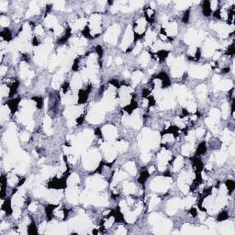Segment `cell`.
I'll return each instance as SVG.
<instances>
[{
	"label": "cell",
	"mask_w": 235,
	"mask_h": 235,
	"mask_svg": "<svg viewBox=\"0 0 235 235\" xmlns=\"http://www.w3.org/2000/svg\"><path fill=\"white\" fill-rule=\"evenodd\" d=\"M125 218H126V220L128 221V222H134V220L136 219V214L133 212V213H131V212H127L125 213Z\"/></svg>",
	"instance_id": "15"
},
{
	"label": "cell",
	"mask_w": 235,
	"mask_h": 235,
	"mask_svg": "<svg viewBox=\"0 0 235 235\" xmlns=\"http://www.w3.org/2000/svg\"><path fill=\"white\" fill-rule=\"evenodd\" d=\"M191 151H192V145L187 144V145H186V146L183 147L182 152H183L184 155H188V154H189Z\"/></svg>",
	"instance_id": "21"
},
{
	"label": "cell",
	"mask_w": 235,
	"mask_h": 235,
	"mask_svg": "<svg viewBox=\"0 0 235 235\" xmlns=\"http://www.w3.org/2000/svg\"><path fill=\"white\" fill-rule=\"evenodd\" d=\"M6 7H7V2H6V1H1V2H0V9H1V11L6 10Z\"/></svg>",
	"instance_id": "34"
},
{
	"label": "cell",
	"mask_w": 235,
	"mask_h": 235,
	"mask_svg": "<svg viewBox=\"0 0 235 235\" xmlns=\"http://www.w3.org/2000/svg\"><path fill=\"white\" fill-rule=\"evenodd\" d=\"M221 114H222V116L224 117V118H226L227 116H228V113H229V106L227 104H224L223 106H222V111L220 112Z\"/></svg>",
	"instance_id": "25"
},
{
	"label": "cell",
	"mask_w": 235,
	"mask_h": 235,
	"mask_svg": "<svg viewBox=\"0 0 235 235\" xmlns=\"http://www.w3.org/2000/svg\"><path fill=\"white\" fill-rule=\"evenodd\" d=\"M29 209H30V211H35V210L37 209V205L35 203L30 204V205L29 206Z\"/></svg>",
	"instance_id": "45"
},
{
	"label": "cell",
	"mask_w": 235,
	"mask_h": 235,
	"mask_svg": "<svg viewBox=\"0 0 235 235\" xmlns=\"http://www.w3.org/2000/svg\"><path fill=\"white\" fill-rule=\"evenodd\" d=\"M231 82L230 81H228V80H225V81H222L221 83H219V87L220 89H230V87H231Z\"/></svg>",
	"instance_id": "16"
},
{
	"label": "cell",
	"mask_w": 235,
	"mask_h": 235,
	"mask_svg": "<svg viewBox=\"0 0 235 235\" xmlns=\"http://www.w3.org/2000/svg\"><path fill=\"white\" fill-rule=\"evenodd\" d=\"M54 6L58 8V9H63V6H64V2L63 1H60V2H55L54 3Z\"/></svg>",
	"instance_id": "33"
},
{
	"label": "cell",
	"mask_w": 235,
	"mask_h": 235,
	"mask_svg": "<svg viewBox=\"0 0 235 235\" xmlns=\"http://www.w3.org/2000/svg\"><path fill=\"white\" fill-rule=\"evenodd\" d=\"M125 233H126V230L123 227H120V229L117 230V234H125Z\"/></svg>",
	"instance_id": "46"
},
{
	"label": "cell",
	"mask_w": 235,
	"mask_h": 235,
	"mask_svg": "<svg viewBox=\"0 0 235 235\" xmlns=\"http://www.w3.org/2000/svg\"><path fill=\"white\" fill-rule=\"evenodd\" d=\"M210 7H209V2H205L204 3V6H203V12L204 14H205V16H209V14H210Z\"/></svg>",
	"instance_id": "19"
},
{
	"label": "cell",
	"mask_w": 235,
	"mask_h": 235,
	"mask_svg": "<svg viewBox=\"0 0 235 235\" xmlns=\"http://www.w3.org/2000/svg\"><path fill=\"white\" fill-rule=\"evenodd\" d=\"M184 164V160L183 158L181 156H179L175 160V164H174V167H175V170H179L180 168L183 166Z\"/></svg>",
	"instance_id": "13"
},
{
	"label": "cell",
	"mask_w": 235,
	"mask_h": 235,
	"mask_svg": "<svg viewBox=\"0 0 235 235\" xmlns=\"http://www.w3.org/2000/svg\"><path fill=\"white\" fill-rule=\"evenodd\" d=\"M124 76H125V77H128V76H130V74H129V72H128V71L124 72Z\"/></svg>",
	"instance_id": "53"
},
{
	"label": "cell",
	"mask_w": 235,
	"mask_h": 235,
	"mask_svg": "<svg viewBox=\"0 0 235 235\" xmlns=\"http://www.w3.org/2000/svg\"><path fill=\"white\" fill-rule=\"evenodd\" d=\"M113 222H114V218H111V219H108L106 221V223H105V227L106 228H108V227H110L111 225L113 224Z\"/></svg>",
	"instance_id": "37"
},
{
	"label": "cell",
	"mask_w": 235,
	"mask_h": 235,
	"mask_svg": "<svg viewBox=\"0 0 235 235\" xmlns=\"http://www.w3.org/2000/svg\"><path fill=\"white\" fill-rule=\"evenodd\" d=\"M45 25L49 28H53V27L57 26V20L53 16H48L45 19Z\"/></svg>",
	"instance_id": "4"
},
{
	"label": "cell",
	"mask_w": 235,
	"mask_h": 235,
	"mask_svg": "<svg viewBox=\"0 0 235 235\" xmlns=\"http://www.w3.org/2000/svg\"><path fill=\"white\" fill-rule=\"evenodd\" d=\"M219 77L218 75H215L214 77H213V83L214 84H217V83H219Z\"/></svg>",
	"instance_id": "49"
},
{
	"label": "cell",
	"mask_w": 235,
	"mask_h": 235,
	"mask_svg": "<svg viewBox=\"0 0 235 235\" xmlns=\"http://www.w3.org/2000/svg\"><path fill=\"white\" fill-rule=\"evenodd\" d=\"M116 63H117V64H121L122 63V59L121 58H117Z\"/></svg>",
	"instance_id": "51"
},
{
	"label": "cell",
	"mask_w": 235,
	"mask_h": 235,
	"mask_svg": "<svg viewBox=\"0 0 235 235\" xmlns=\"http://www.w3.org/2000/svg\"><path fill=\"white\" fill-rule=\"evenodd\" d=\"M7 226H8V225L6 224V223L2 222V223H1V230H5L6 228H7Z\"/></svg>",
	"instance_id": "50"
},
{
	"label": "cell",
	"mask_w": 235,
	"mask_h": 235,
	"mask_svg": "<svg viewBox=\"0 0 235 235\" xmlns=\"http://www.w3.org/2000/svg\"><path fill=\"white\" fill-rule=\"evenodd\" d=\"M234 187H235V184H234V182H233V181H231V180H228V181L226 182V188H227L228 190H230V191L233 190Z\"/></svg>",
	"instance_id": "26"
},
{
	"label": "cell",
	"mask_w": 235,
	"mask_h": 235,
	"mask_svg": "<svg viewBox=\"0 0 235 235\" xmlns=\"http://www.w3.org/2000/svg\"><path fill=\"white\" fill-rule=\"evenodd\" d=\"M194 203V199L193 198H188L185 200V206L186 207H191Z\"/></svg>",
	"instance_id": "30"
},
{
	"label": "cell",
	"mask_w": 235,
	"mask_h": 235,
	"mask_svg": "<svg viewBox=\"0 0 235 235\" xmlns=\"http://www.w3.org/2000/svg\"><path fill=\"white\" fill-rule=\"evenodd\" d=\"M7 71V69L6 66H1V70H0V73H1V75H3V74H5V73Z\"/></svg>",
	"instance_id": "48"
},
{
	"label": "cell",
	"mask_w": 235,
	"mask_h": 235,
	"mask_svg": "<svg viewBox=\"0 0 235 235\" xmlns=\"http://www.w3.org/2000/svg\"><path fill=\"white\" fill-rule=\"evenodd\" d=\"M148 175H149V173L148 172H143L141 174V176L139 178V181H144V180H146L147 177H148Z\"/></svg>",
	"instance_id": "36"
},
{
	"label": "cell",
	"mask_w": 235,
	"mask_h": 235,
	"mask_svg": "<svg viewBox=\"0 0 235 235\" xmlns=\"http://www.w3.org/2000/svg\"><path fill=\"white\" fill-rule=\"evenodd\" d=\"M124 168H125L126 171H128V172L132 174V175H135L136 169H135V164H134V163L128 162L125 165H124Z\"/></svg>",
	"instance_id": "7"
},
{
	"label": "cell",
	"mask_w": 235,
	"mask_h": 235,
	"mask_svg": "<svg viewBox=\"0 0 235 235\" xmlns=\"http://www.w3.org/2000/svg\"><path fill=\"white\" fill-rule=\"evenodd\" d=\"M8 93H9V89L7 88L6 86H5V85H3L2 88H1V95L3 96H7Z\"/></svg>",
	"instance_id": "32"
},
{
	"label": "cell",
	"mask_w": 235,
	"mask_h": 235,
	"mask_svg": "<svg viewBox=\"0 0 235 235\" xmlns=\"http://www.w3.org/2000/svg\"><path fill=\"white\" fill-rule=\"evenodd\" d=\"M62 168H64V166H62ZM64 169H61V172H63Z\"/></svg>",
	"instance_id": "55"
},
{
	"label": "cell",
	"mask_w": 235,
	"mask_h": 235,
	"mask_svg": "<svg viewBox=\"0 0 235 235\" xmlns=\"http://www.w3.org/2000/svg\"><path fill=\"white\" fill-rule=\"evenodd\" d=\"M195 134H196V136H197V137L200 138V137H202V136L205 134V130H204L203 128H199V129H198V130H197V131L195 132Z\"/></svg>",
	"instance_id": "28"
},
{
	"label": "cell",
	"mask_w": 235,
	"mask_h": 235,
	"mask_svg": "<svg viewBox=\"0 0 235 235\" xmlns=\"http://www.w3.org/2000/svg\"><path fill=\"white\" fill-rule=\"evenodd\" d=\"M18 100H12V101H10L8 103V108H10V110L14 111V110L17 109V107H18Z\"/></svg>",
	"instance_id": "23"
},
{
	"label": "cell",
	"mask_w": 235,
	"mask_h": 235,
	"mask_svg": "<svg viewBox=\"0 0 235 235\" xmlns=\"http://www.w3.org/2000/svg\"><path fill=\"white\" fill-rule=\"evenodd\" d=\"M195 137H196V134H195V132L194 131H190L189 133H188L187 137V139L188 141H193L194 139H195Z\"/></svg>",
	"instance_id": "38"
},
{
	"label": "cell",
	"mask_w": 235,
	"mask_h": 235,
	"mask_svg": "<svg viewBox=\"0 0 235 235\" xmlns=\"http://www.w3.org/2000/svg\"><path fill=\"white\" fill-rule=\"evenodd\" d=\"M190 5V3L189 2H187V1H182V2H177L176 3V7H177L178 9H184V8H186L187 6Z\"/></svg>",
	"instance_id": "20"
},
{
	"label": "cell",
	"mask_w": 235,
	"mask_h": 235,
	"mask_svg": "<svg viewBox=\"0 0 235 235\" xmlns=\"http://www.w3.org/2000/svg\"><path fill=\"white\" fill-rule=\"evenodd\" d=\"M125 192L127 194H131L133 193L135 191V186L133 184H127L125 186V188H124Z\"/></svg>",
	"instance_id": "17"
},
{
	"label": "cell",
	"mask_w": 235,
	"mask_h": 235,
	"mask_svg": "<svg viewBox=\"0 0 235 235\" xmlns=\"http://www.w3.org/2000/svg\"><path fill=\"white\" fill-rule=\"evenodd\" d=\"M149 60H150V56H149V54H148L147 52H143V53L141 54V59H140V63H141V65L144 67V66H146L147 64H148Z\"/></svg>",
	"instance_id": "8"
},
{
	"label": "cell",
	"mask_w": 235,
	"mask_h": 235,
	"mask_svg": "<svg viewBox=\"0 0 235 235\" xmlns=\"http://www.w3.org/2000/svg\"><path fill=\"white\" fill-rule=\"evenodd\" d=\"M17 182H18V178H17L16 175H11L7 179V183L10 186H14L15 184H17Z\"/></svg>",
	"instance_id": "24"
},
{
	"label": "cell",
	"mask_w": 235,
	"mask_h": 235,
	"mask_svg": "<svg viewBox=\"0 0 235 235\" xmlns=\"http://www.w3.org/2000/svg\"><path fill=\"white\" fill-rule=\"evenodd\" d=\"M207 87L205 85H199L198 87V93H199V96L200 98H204L206 96V91H207Z\"/></svg>",
	"instance_id": "14"
},
{
	"label": "cell",
	"mask_w": 235,
	"mask_h": 235,
	"mask_svg": "<svg viewBox=\"0 0 235 235\" xmlns=\"http://www.w3.org/2000/svg\"><path fill=\"white\" fill-rule=\"evenodd\" d=\"M54 33H55V35H60L62 32H63V29L62 28L61 26H55L54 27Z\"/></svg>",
	"instance_id": "31"
},
{
	"label": "cell",
	"mask_w": 235,
	"mask_h": 235,
	"mask_svg": "<svg viewBox=\"0 0 235 235\" xmlns=\"http://www.w3.org/2000/svg\"><path fill=\"white\" fill-rule=\"evenodd\" d=\"M217 5H218V2L215 1V0H213L212 2H210V3H209V7H210V9H216Z\"/></svg>",
	"instance_id": "41"
},
{
	"label": "cell",
	"mask_w": 235,
	"mask_h": 235,
	"mask_svg": "<svg viewBox=\"0 0 235 235\" xmlns=\"http://www.w3.org/2000/svg\"><path fill=\"white\" fill-rule=\"evenodd\" d=\"M145 24H146V22H145L144 19H141V20L138 21L137 22V27H136V31L138 32V33H140V34H141L142 32L144 31Z\"/></svg>",
	"instance_id": "6"
},
{
	"label": "cell",
	"mask_w": 235,
	"mask_h": 235,
	"mask_svg": "<svg viewBox=\"0 0 235 235\" xmlns=\"http://www.w3.org/2000/svg\"><path fill=\"white\" fill-rule=\"evenodd\" d=\"M227 218H228V215L226 214V213H221V214L219 215V220H225Z\"/></svg>",
	"instance_id": "47"
},
{
	"label": "cell",
	"mask_w": 235,
	"mask_h": 235,
	"mask_svg": "<svg viewBox=\"0 0 235 235\" xmlns=\"http://www.w3.org/2000/svg\"><path fill=\"white\" fill-rule=\"evenodd\" d=\"M177 31V26L175 23H168L166 26V32L168 35H175Z\"/></svg>",
	"instance_id": "5"
},
{
	"label": "cell",
	"mask_w": 235,
	"mask_h": 235,
	"mask_svg": "<svg viewBox=\"0 0 235 235\" xmlns=\"http://www.w3.org/2000/svg\"><path fill=\"white\" fill-rule=\"evenodd\" d=\"M205 151H206V146H205L204 143H201L199 147V153H203Z\"/></svg>",
	"instance_id": "42"
},
{
	"label": "cell",
	"mask_w": 235,
	"mask_h": 235,
	"mask_svg": "<svg viewBox=\"0 0 235 235\" xmlns=\"http://www.w3.org/2000/svg\"><path fill=\"white\" fill-rule=\"evenodd\" d=\"M116 146H117V149L119 150L120 151H124L127 150V147H128V143L125 142V141H118L116 143Z\"/></svg>",
	"instance_id": "12"
},
{
	"label": "cell",
	"mask_w": 235,
	"mask_h": 235,
	"mask_svg": "<svg viewBox=\"0 0 235 235\" xmlns=\"http://www.w3.org/2000/svg\"><path fill=\"white\" fill-rule=\"evenodd\" d=\"M43 31H44V30H43V28L42 26H38L35 29V32H36L37 35H42L43 34Z\"/></svg>",
	"instance_id": "35"
},
{
	"label": "cell",
	"mask_w": 235,
	"mask_h": 235,
	"mask_svg": "<svg viewBox=\"0 0 235 235\" xmlns=\"http://www.w3.org/2000/svg\"><path fill=\"white\" fill-rule=\"evenodd\" d=\"M133 40V34H132V31H131V28L129 27L127 31H126L125 35H124V39H123V42H122V47L124 48V46H128Z\"/></svg>",
	"instance_id": "3"
},
{
	"label": "cell",
	"mask_w": 235,
	"mask_h": 235,
	"mask_svg": "<svg viewBox=\"0 0 235 235\" xmlns=\"http://www.w3.org/2000/svg\"><path fill=\"white\" fill-rule=\"evenodd\" d=\"M120 32V27L118 25H113V26L108 29L107 34L105 35V41L111 43H115L117 41V37Z\"/></svg>",
	"instance_id": "1"
},
{
	"label": "cell",
	"mask_w": 235,
	"mask_h": 235,
	"mask_svg": "<svg viewBox=\"0 0 235 235\" xmlns=\"http://www.w3.org/2000/svg\"><path fill=\"white\" fill-rule=\"evenodd\" d=\"M142 78V73L141 72H135V73L132 74V82L133 84L135 85L136 84H138Z\"/></svg>",
	"instance_id": "10"
},
{
	"label": "cell",
	"mask_w": 235,
	"mask_h": 235,
	"mask_svg": "<svg viewBox=\"0 0 235 235\" xmlns=\"http://www.w3.org/2000/svg\"><path fill=\"white\" fill-rule=\"evenodd\" d=\"M221 115V113H220V111H219L218 109H212L210 111V119H212V120H214V121H218L219 120V118L220 117Z\"/></svg>",
	"instance_id": "11"
},
{
	"label": "cell",
	"mask_w": 235,
	"mask_h": 235,
	"mask_svg": "<svg viewBox=\"0 0 235 235\" xmlns=\"http://www.w3.org/2000/svg\"><path fill=\"white\" fill-rule=\"evenodd\" d=\"M2 37H3L5 40H6V41L10 40V34H9V32L7 31V30H6L5 32L2 33Z\"/></svg>",
	"instance_id": "39"
},
{
	"label": "cell",
	"mask_w": 235,
	"mask_h": 235,
	"mask_svg": "<svg viewBox=\"0 0 235 235\" xmlns=\"http://www.w3.org/2000/svg\"><path fill=\"white\" fill-rule=\"evenodd\" d=\"M68 182L69 184H71V185H75V184H77L79 182V177L77 175H71L70 178H69V180H68Z\"/></svg>",
	"instance_id": "18"
},
{
	"label": "cell",
	"mask_w": 235,
	"mask_h": 235,
	"mask_svg": "<svg viewBox=\"0 0 235 235\" xmlns=\"http://www.w3.org/2000/svg\"><path fill=\"white\" fill-rule=\"evenodd\" d=\"M153 170H154V168H153V167H151V168H150V170H149V172H148V173H149V174H151V173L153 172Z\"/></svg>",
	"instance_id": "54"
},
{
	"label": "cell",
	"mask_w": 235,
	"mask_h": 235,
	"mask_svg": "<svg viewBox=\"0 0 235 235\" xmlns=\"http://www.w3.org/2000/svg\"><path fill=\"white\" fill-rule=\"evenodd\" d=\"M150 222L152 223V224H158V223H160V221H161V216L160 215L156 214V213H153V214H151L150 216Z\"/></svg>",
	"instance_id": "9"
},
{
	"label": "cell",
	"mask_w": 235,
	"mask_h": 235,
	"mask_svg": "<svg viewBox=\"0 0 235 235\" xmlns=\"http://www.w3.org/2000/svg\"><path fill=\"white\" fill-rule=\"evenodd\" d=\"M141 50V44L140 43V44H137L136 45V47H135V49L133 50V53L134 54H137V53H139L140 52V51Z\"/></svg>",
	"instance_id": "43"
},
{
	"label": "cell",
	"mask_w": 235,
	"mask_h": 235,
	"mask_svg": "<svg viewBox=\"0 0 235 235\" xmlns=\"http://www.w3.org/2000/svg\"><path fill=\"white\" fill-rule=\"evenodd\" d=\"M150 158H151V154L149 153V152H147V151H145L143 154H142V156H141V159H142V161L143 162H148L149 160H150Z\"/></svg>",
	"instance_id": "29"
},
{
	"label": "cell",
	"mask_w": 235,
	"mask_h": 235,
	"mask_svg": "<svg viewBox=\"0 0 235 235\" xmlns=\"http://www.w3.org/2000/svg\"><path fill=\"white\" fill-rule=\"evenodd\" d=\"M103 131V134L105 135V137L108 139V140H113L116 137V129L115 127L111 125L106 126L104 127V129L102 130Z\"/></svg>",
	"instance_id": "2"
},
{
	"label": "cell",
	"mask_w": 235,
	"mask_h": 235,
	"mask_svg": "<svg viewBox=\"0 0 235 235\" xmlns=\"http://www.w3.org/2000/svg\"><path fill=\"white\" fill-rule=\"evenodd\" d=\"M0 24H1V26L2 27H6L8 26V24H9V20H8V18L5 16H2L0 18Z\"/></svg>",
	"instance_id": "22"
},
{
	"label": "cell",
	"mask_w": 235,
	"mask_h": 235,
	"mask_svg": "<svg viewBox=\"0 0 235 235\" xmlns=\"http://www.w3.org/2000/svg\"><path fill=\"white\" fill-rule=\"evenodd\" d=\"M159 202H160V199H158V198H152L151 199V201H150V209L155 207Z\"/></svg>",
	"instance_id": "27"
},
{
	"label": "cell",
	"mask_w": 235,
	"mask_h": 235,
	"mask_svg": "<svg viewBox=\"0 0 235 235\" xmlns=\"http://www.w3.org/2000/svg\"><path fill=\"white\" fill-rule=\"evenodd\" d=\"M206 168H207L208 170H211V168H212V165H211V163H209V164H207V165H206Z\"/></svg>",
	"instance_id": "52"
},
{
	"label": "cell",
	"mask_w": 235,
	"mask_h": 235,
	"mask_svg": "<svg viewBox=\"0 0 235 235\" xmlns=\"http://www.w3.org/2000/svg\"><path fill=\"white\" fill-rule=\"evenodd\" d=\"M20 216V209L19 208H15V210H14V217L18 219V217Z\"/></svg>",
	"instance_id": "40"
},
{
	"label": "cell",
	"mask_w": 235,
	"mask_h": 235,
	"mask_svg": "<svg viewBox=\"0 0 235 235\" xmlns=\"http://www.w3.org/2000/svg\"><path fill=\"white\" fill-rule=\"evenodd\" d=\"M20 138H21V140H22L23 141H27L28 140H29V134H28L27 132H24V133H22V134H21Z\"/></svg>",
	"instance_id": "44"
}]
</instances>
